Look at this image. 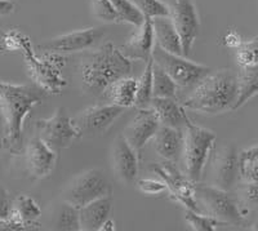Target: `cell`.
I'll return each mask as SVG.
<instances>
[{
    "instance_id": "cell-1",
    "label": "cell",
    "mask_w": 258,
    "mask_h": 231,
    "mask_svg": "<svg viewBox=\"0 0 258 231\" xmlns=\"http://www.w3.org/2000/svg\"><path fill=\"white\" fill-rule=\"evenodd\" d=\"M47 91L38 84H11L0 80V108L6 119L8 136L7 145L13 154L22 147V126L31 108L40 105Z\"/></svg>"
},
{
    "instance_id": "cell-2",
    "label": "cell",
    "mask_w": 258,
    "mask_h": 231,
    "mask_svg": "<svg viewBox=\"0 0 258 231\" xmlns=\"http://www.w3.org/2000/svg\"><path fill=\"white\" fill-rule=\"evenodd\" d=\"M132 64L112 43L103 44L97 50L82 57L80 74L83 89L101 96L114 82L131 75Z\"/></svg>"
},
{
    "instance_id": "cell-3",
    "label": "cell",
    "mask_w": 258,
    "mask_h": 231,
    "mask_svg": "<svg viewBox=\"0 0 258 231\" xmlns=\"http://www.w3.org/2000/svg\"><path fill=\"white\" fill-rule=\"evenodd\" d=\"M238 98V76L230 69H222L195 85L182 106L199 114L216 115L232 110Z\"/></svg>"
},
{
    "instance_id": "cell-4",
    "label": "cell",
    "mask_w": 258,
    "mask_h": 231,
    "mask_svg": "<svg viewBox=\"0 0 258 231\" xmlns=\"http://www.w3.org/2000/svg\"><path fill=\"white\" fill-rule=\"evenodd\" d=\"M216 135L203 127L195 126L190 122L183 129V150L186 175L191 182H199L206 167L208 156L213 150Z\"/></svg>"
},
{
    "instance_id": "cell-5",
    "label": "cell",
    "mask_w": 258,
    "mask_h": 231,
    "mask_svg": "<svg viewBox=\"0 0 258 231\" xmlns=\"http://www.w3.org/2000/svg\"><path fill=\"white\" fill-rule=\"evenodd\" d=\"M194 196L198 203L203 204L208 216L218 219L223 225H241L244 222L238 203L227 190L195 182Z\"/></svg>"
},
{
    "instance_id": "cell-6",
    "label": "cell",
    "mask_w": 258,
    "mask_h": 231,
    "mask_svg": "<svg viewBox=\"0 0 258 231\" xmlns=\"http://www.w3.org/2000/svg\"><path fill=\"white\" fill-rule=\"evenodd\" d=\"M111 194V185L101 169H88L74 177L62 193L63 202L82 208L93 200Z\"/></svg>"
},
{
    "instance_id": "cell-7",
    "label": "cell",
    "mask_w": 258,
    "mask_h": 231,
    "mask_svg": "<svg viewBox=\"0 0 258 231\" xmlns=\"http://www.w3.org/2000/svg\"><path fill=\"white\" fill-rule=\"evenodd\" d=\"M151 57L159 68L163 69L173 82L182 88L195 87L212 73V69L208 66L195 64L185 56L165 52L159 45L154 47Z\"/></svg>"
},
{
    "instance_id": "cell-8",
    "label": "cell",
    "mask_w": 258,
    "mask_h": 231,
    "mask_svg": "<svg viewBox=\"0 0 258 231\" xmlns=\"http://www.w3.org/2000/svg\"><path fill=\"white\" fill-rule=\"evenodd\" d=\"M39 137L53 150L59 151L68 149L75 138L80 137L79 132L73 123L63 107H58L49 119H40L36 122Z\"/></svg>"
},
{
    "instance_id": "cell-9",
    "label": "cell",
    "mask_w": 258,
    "mask_h": 231,
    "mask_svg": "<svg viewBox=\"0 0 258 231\" xmlns=\"http://www.w3.org/2000/svg\"><path fill=\"white\" fill-rule=\"evenodd\" d=\"M169 18L181 38L182 53L187 57L200 30L199 16L194 0H165Z\"/></svg>"
},
{
    "instance_id": "cell-10",
    "label": "cell",
    "mask_w": 258,
    "mask_h": 231,
    "mask_svg": "<svg viewBox=\"0 0 258 231\" xmlns=\"http://www.w3.org/2000/svg\"><path fill=\"white\" fill-rule=\"evenodd\" d=\"M124 111L125 108L115 103L92 106L75 115L73 118V123L79 132L80 137H93L103 135Z\"/></svg>"
},
{
    "instance_id": "cell-11",
    "label": "cell",
    "mask_w": 258,
    "mask_h": 231,
    "mask_svg": "<svg viewBox=\"0 0 258 231\" xmlns=\"http://www.w3.org/2000/svg\"><path fill=\"white\" fill-rule=\"evenodd\" d=\"M105 35L102 27L78 30L63 35H58L49 40H45L39 45V49L49 53H74L79 50L89 49L97 44Z\"/></svg>"
},
{
    "instance_id": "cell-12",
    "label": "cell",
    "mask_w": 258,
    "mask_h": 231,
    "mask_svg": "<svg viewBox=\"0 0 258 231\" xmlns=\"http://www.w3.org/2000/svg\"><path fill=\"white\" fill-rule=\"evenodd\" d=\"M159 127L160 122L153 108H138V112L132 122L124 128L123 136L128 144L138 152L151 138H154Z\"/></svg>"
},
{
    "instance_id": "cell-13",
    "label": "cell",
    "mask_w": 258,
    "mask_h": 231,
    "mask_svg": "<svg viewBox=\"0 0 258 231\" xmlns=\"http://www.w3.org/2000/svg\"><path fill=\"white\" fill-rule=\"evenodd\" d=\"M112 167L117 181L133 184L138 175L137 151L128 144L123 135H119L112 145Z\"/></svg>"
},
{
    "instance_id": "cell-14",
    "label": "cell",
    "mask_w": 258,
    "mask_h": 231,
    "mask_svg": "<svg viewBox=\"0 0 258 231\" xmlns=\"http://www.w3.org/2000/svg\"><path fill=\"white\" fill-rule=\"evenodd\" d=\"M57 161V152L53 151L39 136L31 138L26 147L27 170L34 179H43L49 175Z\"/></svg>"
},
{
    "instance_id": "cell-15",
    "label": "cell",
    "mask_w": 258,
    "mask_h": 231,
    "mask_svg": "<svg viewBox=\"0 0 258 231\" xmlns=\"http://www.w3.org/2000/svg\"><path fill=\"white\" fill-rule=\"evenodd\" d=\"M154 43H155V36H154L153 18L145 17L142 25L138 27V31L125 44H123L119 50L131 61L141 60L147 62L151 59Z\"/></svg>"
},
{
    "instance_id": "cell-16",
    "label": "cell",
    "mask_w": 258,
    "mask_h": 231,
    "mask_svg": "<svg viewBox=\"0 0 258 231\" xmlns=\"http://www.w3.org/2000/svg\"><path fill=\"white\" fill-rule=\"evenodd\" d=\"M239 172V156L232 145H226L216 154L213 161V186L229 191Z\"/></svg>"
},
{
    "instance_id": "cell-17",
    "label": "cell",
    "mask_w": 258,
    "mask_h": 231,
    "mask_svg": "<svg viewBox=\"0 0 258 231\" xmlns=\"http://www.w3.org/2000/svg\"><path fill=\"white\" fill-rule=\"evenodd\" d=\"M112 209V196L105 195L79 208L80 230H101L103 223L109 219Z\"/></svg>"
},
{
    "instance_id": "cell-18",
    "label": "cell",
    "mask_w": 258,
    "mask_h": 231,
    "mask_svg": "<svg viewBox=\"0 0 258 231\" xmlns=\"http://www.w3.org/2000/svg\"><path fill=\"white\" fill-rule=\"evenodd\" d=\"M150 107L153 108L158 115L160 126L183 131L185 127L190 123V119L185 114V107L179 105L174 98L153 97V100L150 102Z\"/></svg>"
},
{
    "instance_id": "cell-19",
    "label": "cell",
    "mask_w": 258,
    "mask_h": 231,
    "mask_svg": "<svg viewBox=\"0 0 258 231\" xmlns=\"http://www.w3.org/2000/svg\"><path fill=\"white\" fill-rule=\"evenodd\" d=\"M154 146L161 158L176 163L181 158L183 150V131L160 126L154 136Z\"/></svg>"
},
{
    "instance_id": "cell-20",
    "label": "cell",
    "mask_w": 258,
    "mask_h": 231,
    "mask_svg": "<svg viewBox=\"0 0 258 231\" xmlns=\"http://www.w3.org/2000/svg\"><path fill=\"white\" fill-rule=\"evenodd\" d=\"M153 27L156 45H159L165 52L183 56L181 38L169 16L153 18Z\"/></svg>"
},
{
    "instance_id": "cell-21",
    "label": "cell",
    "mask_w": 258,
    "mask_h": 231,
    "mask_svg": "<svg viewBox=\"0 0 258 231\" xmlns=\"http://www.w3.org/2000/svg\"><path fill=\"white\" fill-rule=\"evenodd\" d=\"M22 50H25V53H26L27 61L30 62V66H31L34 75H35V79L40 83V87L44 88L45 91H59L62 85H64V82L59 78V73L57 71V69H54L52 65L47 64V62L36 61L34 59L29 41H26Z\"/></svg>"
},
{
    "instance_id": "cell-22",
    "label": "cell",
    "mask_w": 258,
    "mask_h": 231,
    "mask_svg": "<svg viewBox=\"0 0 258 231\" xmlns=\"http://www.w3.org/2000/svg\"><path fill=\"white\" fill-rule=\"evenodd\" d=\"M238 76V98L232 110L239 107L258 94V64L240 66Z\"/></svg>"
},
{
    "instance_id": "cell-23",
    "label": "cell",
    "mask_w": 258,
    "mask_h": 231,
    "mask_svg": "<svg viewBox=\"0 0 258 231\" xmlns=\"http://www.w3.org/2000/svg\"><path fill=\"white\" fill-rule=\"evenodd\" d=\"M105 93L111 103L119 105L124 108L132 107L135 106L136 94H137V80L131 76L121 78L112 83L106 89Z\"/></svg>"
},
{
    "instance_id": "cell-24",
    "label": "cell",
    "mask_w": 258,
    "mask_h": 231,
    "mask_svg": "<svg viewBox=\"0 0 258 231\" xmlns=\"http://www.w3.org/2000/svg\"><path fill=\"white\" fill-rule=\"evenodd\" d=\"M153 57L146 62L144 74L137 80V94H136L135 106L138 108L150 107V102L153 100Z\"/></svg>"
},
{
    "instance_id": "cell-25",
    "label": "cell",
    "mask_w": 258,
    "mask_h": 231,
    "mask_svg": "<svg viewBox=\"0 0 258 231\" xmlns=\"http://www.w3.org/2000/svg\"><path fill=\"white\" fill-rule=\"evenodd\" d=\"M178 85L161 68L154 62L153 66V97L174 98Z\"/></svg>"
},
{
    "instance_id": "cell-26",
    "label": "cell",
    "mask_w": 258,
    "mask_h": 231,
    "mask_svg": "<svg viewBox=\"0 0 258 231\" xmlns=\"http://www.w3.org/2000/svg\"><path fill=\"white\" fill-rule=\"evenodd\" d=\"M12 211L20 217L24 222L35 225V221L40 217L41 211L38 203L32 199L31 196L20 195L16 199L15 205L12 207Z\"/></svg>"
},
{
    "instance_id": "cell-27",
    "label": "cell",
    "mask_w": 258,
    "mask_h": 231,
    "mask_svg": "<svg viewBox=\"0 0 258 231\" xmlns=\"http://www.w3.org/2000/svg\"><path fill=\"white\" fill-rule=\"evenodd\" d=\"M110 2L120 17L121 22H128L136 27L141 26L145 16L132 0H110Z\"/></svg>"
},
{
    "instance_id": "cell-28",
    "label": "cell",
    "mask_w": 258,
    "mask_h": 231,
    "mask_svg": "<svg viewBox=\"0 0 258 231\" xmlns=\"http://www.w3.org/2000/svg\"><path fill=\"white\" fill-rule=\"evenodd\" d=\"M185 218L191 226V228L197 231H213L216 226L223 225L221 221L213 218L211 216H202L200 212H195L192 209H186Z\"/></svg>"
},
{
    "instance_id": "cell-29",
    "label": "cell",
    "mask_w": 258,
    "mask_h": 231,
    "mask_svg": "<svg viewBox=\"0 0 258 231\" xmlns=\"http://www.w3.org/2000/svg\"><path fill=\"white\" fill-rule=\"evenodd\" d=\"M236 60L240 66L258 64V36L243 43L236 48Z\"/></svg>"
},
{
    "instance_id": "cell-30",
    "label": "cell",
    "mask_w": 258,
    "mask_h": 231,
    "mask_svg": "<svg viewBox=\"0 0 258 231\" xmlns=\"http://www.w3.org/2000/svg\"><path fill=\"white\" fill-rule=\"evenodd\" d=\"M132 2L144 13L145 17L155 18L169 16L167 6L160 0H132Z\"/></svg>"
},
{
    "instance_id": "cell-31",
    "label": "cell",
    "mask_w": 258,
    "mask_h": 231,
    "mask_svg": "<svg viewBox=\"0 0 258 231\" xmlns=\"http://www.w3.org/2000/svg\"><path fill=\"white\" fill-rule=\"evenodd\" d=\"M59 230H80L79 225V209L73 205L64 203L59 212L58 226Z\"/></svg>"
},
{
    "instance_id": "cell-32",
    "label": "cell",
    "mask_w": 258,
    "mask_h": 231,
    "mask_svg": "<svg viewBox=\"0 0 258 231\" xmlns=\"http://www.w3.org/2000/svg\"><path fill=\"white\" fill-rule=\"evenodd\" d=\"M92 11L97 18L106 22H121L110 0H92Z\"/></svg>"
},
{
    "instance_id": "cell-33",
    "label": "cell",
    "mask_w": 258,
    "mask_h": 231,
    "mask_svg": "<svg viewBox=\"0 0 258 231\" xmlns=\"http://www.w3.org/2000/svg\"><path fill=\"white\" fill-rule=\"evenodd\" d=\"M239 172L246 184L258 185V158L239 161Z\"/></svg>"
},
{
    "instance_id": "cell-34",
    "label": "cell",
    "mask_w": 258,
    "mask_h": 231,
    "mask_svg": "<svg viewBox=\"0 0 258 231\" xmlns=\"http://www.w3.org/2000/svg\"><path fill=\"white\" fill-rule=\"evenodd\" d=\"M138 188H140L142 193L147 194V195H156V194H160L164 190H167V185H165V182L141 180V181L138 182Z\"/></svg>"
},
{
    "instance_id": "cell-35",
    "label": "cell",
    "mask_w": 258,
    "mask_h": 231,
    "mask_svg": "<svg viewBox=\"0 0 258 231\" xmlns=\"http://www.w3.org/2000/svg\"><path fill=\"white\" fill-rule=\"evenodd\" d=\"M12 211V204H11V199L4 189V186L0 184V219H6Z\"/></svg>"
},
{
    "instance_id": "cell-36",
    "label": "cell",
    "mask_w": 258,
    "mask_h": 231,
    "mask_svg": "<svg viewBox=\"0 0 258 231\" xmlns=\"http://www.w3.org/2000/svg\"><path fill=\"white\" fill-rule=\"evenodd\" d=\"M7 136H8V128H7L6 119H4V115L0 108V151L7 145Z\"/></svg>"
},
{
    "instance_id": "cell-37",
    "label": "cell",
    "mask_w": 258,
    "mask_h": 231,
    "mask_svg": "<svg viewBox=\"0 0 258 231\" xmlns=\"http://www.w3.org/2000/svg\"><path fill=\"white\" fill-rule=\"evenodd\" d=\"M254 158H258V145L241 151V154L239 155V161L250 160V159H254Z\"/></svg>"
},
{
    "instance_id": "cell-38",
    "label": "cell",
    "mask_w": 258,
    "mask_h": 231,
    "mask_svg": "<svg viewBox=\"0 0 258 231\" xmlns=\"http://www.w3.org/2000/svg\"><path fill=\"white\" fill-rule=\"evenodd\" d=\"M225 43H226V45L230 48H238L239 45L243 43V41H241L240 36H239L236 32H230V34H227V35H226Z\"/></svg>"
},
{
    "instance_id": "cell-39",
    "label": "cell",
    "mask_w": 258,
    "mask_h": 231,
    "mask_svg": "<svg viewBox=\"0 0 258 231\" xmlns=\"http://www.w3.org/2000/svg\"><path fill=\"white\" fill-rule=\"evenodd\" d=\"M15 11V3L9 0H0V16H8Z\"/></svg>"
},
{
    "instance_id": "cell-40",
    "label": "cell",
    "mask_w": 258,
    "mask_h": 231,
    "mask_svg": "<svg viewBox=\"0 0 258 231\" xmlns=\"http://www.w3.org/2000/svg\"><path fill=\"white\" fill-rule=\"evenodd\" d=\"M246 196L252 203H258V185L255 184H246Z\"/></svg>"
},
{
    "instance_id": "cell-41",
    "label": "cell",
    "mask_w": 258,
    "mask_h": 231,
    "mask_svg": "<svg viewBox=\"0 0 258 231\" xmlns=\"http://www.w3.org/2000/svg\"><path fill=\"white\" fill-rule=\"evenodd\" d=\"M9 2H13V0H9Z\"/></svg>"
}]
</instances>
